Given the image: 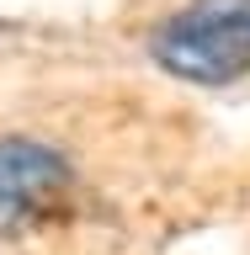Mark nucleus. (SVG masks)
I'll list each match as a JSON object with an SVG mask.
<instances>
[{"label": "nucleus", "instance_id": "nucleus-1", "mask_svg": "<svg viewBox=\"0 0 250 255\" xmlns=\"http://www.w3.org/2000/svg\"><path fill=\"white\" fill-rule=\"evenodd\" d=\"M160 69L192 85H229L250 69V0H187L149 37Z\"/></svg>", "mask_w": 250, "mask_h": 255}, {"label": "nucleus", "instance_id": "nucleus-2", "mask_svg": "<svg viewBox=\"0 0 250 255\" xmlns=\"http://www.w3.org/2000/svg\"><path fill=\"white\" fill-rule=\"evenodd\" d=\"M69 181V159L43 138H0V234H11Z\"/></svg>", "mask_w": 250, "mask_h": 255}]
</instances>
